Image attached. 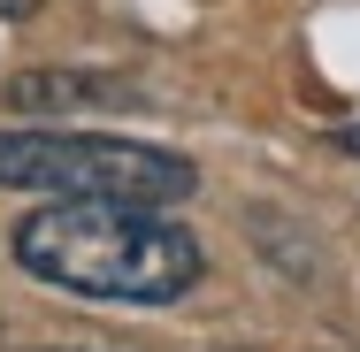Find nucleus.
Wrapping results in <instances>:
<instances>
[{
    "instance_id": "obj_1",
    "label": "nucleus",
    "mask_w": 360,
    "mask_h": 352,
    "mask_svg": "<svg viewBox=\"0 0 360 352\" xmlns=\"http://www.w3.org/2000/svg\"><path fill=\"white\" fill-rule=\"evenodd\" d=\"M15 268L100 306H169L184 299L207 253L184 222L131 200H46L15 222Z\"/></svg>"
},
{
    "instance_id": "obj_2",
    "label": "nucleus",
    "mask_w": 360,
    "mask_h": 352,
    "mask_svg": "<svg viewBox=\"0 0 360 352\" xmlns=\"http://www.w3.org/2000/svg\"><path fill=\"white\" fill-rule=\"evenodd\" d=\"M200 176L184 153L115 131H0V192H46V200H131L169 207Z\"/></svg>"
},
{
    "instance_id": "obj_3",
    "label": "nucleus",
    "mask_w": 360,
    "mask_h": 352,
    "mask_svg": "<svg viewBox=\"0 0 360 352\" xmlns=\"http://www.w3.org/2000/svg\"><path fill=\"white\" fill-rule=\"evenodd\" d=\"M131 84L123 77H77V70H39L8 84V107L15 115H62V107H123Z\"/></svg>"
},
{
    "instance_id": "obj_4",
    "label": "nucleus",
    "mask_w": 360,
    "mask_h": 352,
    "mask_svg": "<svg viewBox=\"0 0 360 352\" xmlns=\"http://www.w3.org/2000/svg\"><path fill=\"white\" fill-rule=\"evenodd\" d=\"M0 15H39V0H0Z\"/></svg>"
},
{
    "instance_id": "obj_5",
    "label": "nucleus",
    "mask_w": 360,
    "mask_h": 352,
    "mask_svg": "<svg viewBox=\"0 0 360 352\" xmlns=\"http://www.w3.org/2000/svg\"><path fill=\"white\" fill-rule=\"evenodd\" d=\"M345 153H360V123H353V131H345Z\"/></svg>"
}]
</instances>
